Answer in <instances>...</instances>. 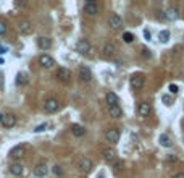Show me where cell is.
<instances>
[{
    "instance_id": "obj_1",
    "label": "cell",
    "mask_w": 184,
    "mask_h": 178,
    "mask_svg": "<svg viewBox=\"0 0 184 178\" xmlns=\"http://www.w3.org/2000/svg\"><path fill=\"white\" fill-rule=\"evenodd\" d=\"M76 52H79L81 55H90V52H92L90 42H89L87 39L77 41V44H76Z\"/></svg>"
},
{
    "instance_id": "obj_2",
    "label": "cell",
    "mask_w": 184,
    "mask_h": 178,
    "mask_svg": "<svg viewBox=\"0 0 184 178\" xmlns=\"http://www.w3.org/2000/svg\"><path fill=\"white\" fill-rule=\"evenodd\" d=\"M55 76H56V80H58V81H61V83H68L69 80H71V71H69L68 68H65V67H60L58 70H56Z\"/></svg>"
},
{
    "instance_id": "obj_3",
    "label": "cell",
    "mask_w": 184,
    "mask_h": 178,
    "mask_svg": "<svg viewBox=\"0 0 184 178\" xmlns=\"http://www.w3.org/2000/svg\"><path fill=\"white\" fill-rule=\"evenodd\" d=\"M82 10H84L86 15L94 16V15H97V11H98V5H97V2H94V0H87V2L84 3Z\"/></svg>"
},
{
    "instance_id": "obj_4",
    "label": "cell",
    "mask_w": 184,
    "mask_h": 178,
    "mask_svg": "<svg viewBox=\"0 0 184 178\" xmlns=\"http://www.w3.org/2000/svg\"><path fill=\"white\" fill-rule=\"evenodd\" d=\"M44 109H45L47 113H55L56 110L60 109V102L56 101V99L50 97V99H47V101L44 102Z\"/></svg>"
},
{
    "instance_id": "obj_5",
    "label": "cell",
    "mask_w": 184,
    "mask_h": 178,
    "mask_svg": "<svg viewBox=\"0 0 184 178\" xmlns=\"http://www.w3.org/2000/svg\"><path fill=\"white\" fill-rule=\"evenodd\" d=\"M105 139L108 142H111V144H116L119 141V130L118 128H110V130H107L105 131Z\"/></svg>"
},
{
    "instance_id": "obj_6",
    "label": "cell",
    "mask_w": 184,
    "mask_h": 178,
    "mask_svg": "<svg viewBox=\"0 0 184 178\" xmlns=\"http://www.w3.org/2000/svg\"><path fill=\"white\" fill-rule=\"evenodd\" d=\"M92 160L90 159H87V157H81L79 160H77V168L81 170V172H86V173H89L90 170H92Z\"/></svg>"
},
{
    "instance_id": "obj_7",
    "label": "cell",
    "mask_w": 184,
    "mask_h": 178,
    "mask_svg": "<svg viewBox=\"0 0 184 178\" xmlns=\"http://www.w3.org/2000/svg\"><path fill=\"white\" fill-rule=\"evenodd\" d=\"M108 26L111 28V29H119V28L123 26V20H121V16L119 15H116V13H113V15H110V18H108Z\"/></svg>"
},
{
    "instance_id": "obj_8",
    "label": "cell",
    "mask_w": 184,
    "mask_h": 178,
    "mask_svg": "<svg viewBox=\"0 0 184 178\" xmlns=\"http://www.w3.org/2000/svg\"><path fill=\"white\" fill-rule=\"evenodd\" d=\"M102 157L105 162H115L116 160V151L113 147H105L102 151Z\"/></svg>"
},
{
    "instance_id": "obj_9",
    "label": "cell",
    "mask_w": 184,
    "mask_h": 178,
    "mask_svg": "<svg viewBox=\"0 0 184 178\" xmlns=\"http://www.w3.org/2000/svg\"><path fill=\"white\" fill-rule=\"evenodd\" d=\"M39 65H40V67H44V68H52V67L55 65V60L52 59L50 55L44 54V55H40V57H39Z\"/></svg>"
},
{
    "instance_id": "obj_10",
    "label": "cell",
    "mask_w": 184,
    "mask_h": 178,
    "mask_svg": "<svg viewBox=\"0 0 184 178\" xmlns=\"http://www.w3.org/2000/svg\"><path fill=\"white\" fill-rule=\"evenodd\" d=\"M24 154H26V147H24L23 144H19V146H15V147L10 151V157H11V159H21Z\"/></svg>"
},
{
    "instance_id": "obj_11",
    "label": "cell",
    "mask_w": 184,
    "mask_h": 178,
    "mask_svg": "<svg viewBox=\"0 0 184 178\" xmlns=\"http://www.w3.org/2000/svg\"><path fill=\"white\" fill-rule=\"evenodd\" d=\"M2 123L5 128H13L16 125V117L13 115V113H6V115H3V118H2Z\"/></svg>"
},
{
    "instance_id": "obj_12",
    "label": "cell",
    "mask_w": 184,
    "mask_h": 178,
    "mask_svg": "<svg viewBox=\"0 0 184 178\" xmlns=\"http://www.w3.org/2000/svg\"><path fill=\"white\" fill-rule=\"evenodd\" d=\"M129 83H131V86L134 89H140L144 86V76L142 75H132L129 78Z\"/></svg>"
},
{
    "instance_id": "obj_13",
    "label": "cell",
    "mask_w": 184,
    "mask_h": 178,
    "mask_svg": "<svg viewBox=\"0 0 184 178\" xmlns=\"http://www.w3.org/2000/svg\"><path fill=\"white\" fill-rule=\"evenodd\" d=\"M18 29H19V33H21V34L27 36V34H31V33H32V24L29 23V21L23 20V21H19V24H18Z\"/></svg>"
},
{
    "instance_id": "obj_14",
    "label": "cell",
    "mask_w": 184,
    "mask_h": 178,
    "mask_svg": "<svg viewBox=\"0 0 184 178\" xmlns=\"http://www.w3.org/2000/svg\"><path fill=\"white\" fill-rule=\"evenodd\" d=\"M47 173H48V167L45 163H39V165H36V168H34V175L37 178H45Z\"/></svg>"
},
{
    "instance_id": "obj_15",
    "label": "cell",
    "mask_w": 184,
    "mask_h": 178,
    "mask_svg": "<svg viewBox=\"0 0 184 178\" xmlns=\"http://www.w3.org/2000/svg\"><path fill=\"white\" fill-rule=\"evenodd\" d=\"M116 54V44L115 42H107L103 46V55L105 57H113Z\"/></svg>"
},
{
    "instance_id": "obj_16",
    "label": "cell",
    "mask_w": 184,
    "mask_h": 178,
    "mask_svg": "<svg viewBox=\"0 0 184 178\" xmlns=\"http://www.w3.org/2000/svg\"><path fill=\"white\" fill-rule=\"evenodd\" d=\"M79 78H81V81L84 83H89L92 80V73H90V70L87 67H81L79 68Z\"/></svg>"
},
{
    "instance_id": "obj_17",
    "label": "cell",
    "mask_w": 184,
    "mask_h": 178,
    "mask_svg": "<svg viewBox=\"0 0 184 178\" xmlns=\"http://www.w3.org/2000/svg\"><path fill=\"white\" fill-rule=\"evenodd\" d=\"M37 46H39V49H42V50H48V49L52 47V39H48V37H39L37 39Z\"/></svg>"
},
{
    "instance_id": "obj_18",
    "label": "cell",
    "mask_w": 184,
    "mask_h": 178,
    "mask_svg": "<svg viewBox=\"0 0 184 178\" xmlns=\"http://www.w3.org/2000/svg\"><path fill=\"white\" fill-rule=\"evenodd\" d=\"M108 113L113 118H121L123 117V110L119 109L118 105H108Z\"/></svg>"
},
{
    "instance_id": "obj_19",
    "label": "cell",
    "mask_w": 184,
    "mask_h": 178,
    "mask_svg": "<svg viewBox=\"0 0 184 178\" xmlns=\"http://www.w3.org/2000/svg\"><path fill=\"white\" fill-rule=\"evenodd\" d=\"M23 172H24V167L21 165V163H11L10 165V173L11 175L19 176V175H23Z\"/></svg>"
},
{
    "instance_id": "obj_20",
    "label": "cell",
    "mask_w": 184,
    "mask_h": 178,
    "mask_svg": "<svg viewBox=\"0 0 184 178\" xmlns=\"http://www.w3.org/2000/svg\"><path fill=\"white\" fill-rule=\"evenodd\" d=\"M71 133L74 134L76 138H81V136H84V134H86V130H84V126L74 123V125H71Z\"/></svg>"
},
{
    "instance_id": "obj_21",
    "label": "cell",
    "mask_w": 184,
    "mask_h": 178,
    "mask_svg": "<svg viewBox=\"0 0 184 178\" xmlns=\"http://www.w3.org/2000/svg\"><path fill=\"white\" fill-rule=\"evenodd\" d=\"M150 105H148L147 102H142L139 105V109H137V112H139V115L140 117H148V113H150Z\"/></svg>"
},
{
    "instance_id": "obj_22",
    "label": "cell",
    "mask_w": 184,
    "mask_h": 178,
    "mask_svg": "<svg viewBox=\"0 0 184 178\" xmlns=\"http://www.w3.org/2000/svg\"><path fill=\"white\" fill-rule=\"evenodd\" d=\"M105 99H107V104L108 105H118V96L115 94V92H107V96H105Z\"/></svg>"
},
{
    "instance_id": "obj_23",
    "label": "cell",
    "mask_w": 184,
    "mask_h": 178,
    "mask_svg": "<svg viewBox=\"0 0 184 178\" xmlns=\"http://www.w3.org/2000/svg\"><path fill=\"white\" fill-rule=\"evenodd\" d=\"M158 141H160V144L163 146V147H171L173 146V142H171V139H169L166 134H161V136L158 138Z\"/></svg>"
},
{
    "instance_id": "obj_24",
    "label": "cell",
    "mask_w": 184,
    "mask_h": 178,
    "mask_svg": "<svg viewBox=\"0 0 184 178\" xmlns=\"http://www.w3.org/2000/svg\"><path fill=\"white\" fill-rule=\"evenodd\" d=\"M166 18L168 20H176V18H178V10H176V8H173V7H171V8H168L166 10Z\"/></svg>"
},
{
    "instance_id": "obj_25",
    "label": "cell",
    "mask_w": 184,
    "mask_h": 178,
    "mask_svg": "<svg viewBox=\"0 0 184 178\" xmlns=\"http://www.w3.org/2000/svg\"><path fill=\"white\" fill-rule=\"evenodd\" d=\"M16 83L18 84H26L27 83V75L26 73H18L16 75Z\"/></svg>"
},
{
    "instance_id": "obj_26",
    "label": "cell",
    "mask_w": 184,
    "mask_h": 178,
    "mask_svg": "<svg viewBox=\"0 0 184 178\" xmlns=\"http://www.w3.org/2000/svg\"><path fill=\"white\" fill-rule=\"evenodd\" d=\"M123 41L126 42V44H131V42L134 41V36H132L131 33H124V34H123Z\"/></svg>"
},
{
    "instance_id": "obj_27",
    "label": "cell",
    "mask_w": 184,
    "mask_h": 178,
    "mask_svg": "<svg viewBox=\"0 0 184 178\" xmlns=\"http://www.w3.org/2000/svg\"><path fill=\"white\" fill-rule=\"evenodd\" d=\"M158 37H160V41H161V42H166V41L169 39V31H166V29H165V31H161Z\"/></svg>"
},
{
    "instance_id": "obj_28",
    "label": "cell",
    "mask_w": 184,
    "mask_h": 178,
    "mask_svg": "<svg viewBox=\"0 0 184 178\" xmlns=\"http://www.w3.org/2000/svg\"><path fill=\"white\" fill-rule=\"evenodd\" d=\"M47 128H48V123H42V125H39V126L34 128V131H36V133H40V131L47 130Z\"/></svg>"
},
{
    "instance_id": "obj_29",
    "label": "cell",
    "mask_w": 184,
    "mask_h": 178,
    "mask_svg": "<svg viewBox=\"0 0 184 178\" xmlns=\"http://www.w3.org/2000/svg\"><path fill=\"white\" fill-rule=\"evenodd\" d=\"M169 92H171V94H178V91H179V88L176 86V84H169Z\"/></svg>"
},
{
    "instance_id": "obj_30",
    "label": "cell",
    "mask_w": 184,
    "mask_h": 178,
    "mask_svg": "<svg viewBox=\"0 0 184 178\" xmlns=\"http://www.w3.org/2000/svg\"><path fill=\"white\" fill-rule=\"evenodd\" d=\"M6 33V24L3 23V21H0V36Z\"/></svg>"
},
{
    "instance_id": "obj_31",
    "label": "cell",
    "mask_w": 184,
    "mask_h": 178,
    "mask_svg": "<svg viewBox=\"0 0 184 178\" xmlns=\"http://www.w3.org/2000/svg\"><path fill=\"white\" fill-rule=\"evenodd\" d=\"M53 173H55V175H61V173H63L61 167H60V165H55V167H53Z\"/></svg>"
},
{
    "instance_id": "obj_32",
    "label": "cell",
    "mask_w": 184,
    "mask_h": 178,
    "mask_svg": "<svg viewBox=\"0 0 184 178\" xmlns=\"http://www.w3.org/2000/svg\"><path fill=\"white\" fill-rule=\"evenodd\" d=\"M142 52H144V54H142L144 57H150V50H147V49H142Z\"/></svg>"
},
{
    "instance_id": "obj_33",
    "label": "cell",
    "mask_w": 184,
    "mask_h": 178,
    "mask_svg": "<svg viewBox=\"0 0 184 178\" xmlns=\"http://www.w3.org/2000/svg\"><path fill=\"white\" fill-rule=\"evenodd\" d=\"M161 99H163V102H165L166 105H169V97H168V96H163Z\"/></svg>"
},
{
    "instance_id": "obj_34",
    "label": "cell",
    "mask_w": 184,
    "mask_h": 178,
    "mask_svg": "<svg viewBox=\"0 0 184 178\" xmlns=\"http://www.w3.org/2000/svg\"><path fill=\"white\" fill-rule=\"evenodd\" d=\"M119 168H121V162H116L115 163V170H119Z\"/></svg>"
},
{
    "instance_id": "obj_35",
    "label": "cell",
    "mask_w": 184,
    "mask_h": 178,
    "mask_svg": "<svg viewBox=\"0 0 184 178\" xmlns=\"http://www.w3.org/2000/svg\"><path fill=\"white\" fill-rule=\"evenodd\" d=\"M173 178H184V173H176Z\"/></svg>"
},
{
    "instance_id": "obj_36",
    "label": "cell",
    "mask_w": 184,
    "mask_h": 178,
    "mask_svg": "<svg viewBox=\"0 0 184 178\" xmlns=\"http://www.w3.org/2000/svg\"><path fill=\"white\" fill-rule=\"evenodd\" d=\"M144 36H145L147 39H150V33H148V31H144Z\"/></svg>"
},
{
    "instance_id": "obj_37",
    "label": "cell",
    "mask_w": 184,
    "mask_h": 178,
    "mask_svg": "<svg viewBox=\"0 0 184 178\" xmlns=\"http://www.w3.org/2000/svg\"><path fill=\"white\" fill-rule=\"evenodd\" d=\"M168 160H169V162H173V160L176 162V157H173V155H169V157H168Z\"/></svg>"
},
{
    "instance_id": "obj_38",
    "label": "cell",
    "mask_w": 184,
    "mask_h": 178,
    "mask_svg": "<svg viewBox=\"0 0 184 178\" xmlns=\"http://www.w3.org/2000/svg\"><path fill=\"white\" fill-rule=\"evenodd\" d=\"M2 118H3V115H2V113H0V122H2Z\"/></svg>"
},
{
    "instance_id": "obj_39",
    "label": "cell",
    "mask_w": 184,
    "mask_h": 178,
    "mask_svg": "<svg viewBox=\"0 0 184 178\" xmlns=\"http://www.w3.org/2000/svg\"><path fill=\"white\" fill-rule=\"evenodd\" d=\"M0 81H2V73H0Z\"/></svg>"
}]
</instances>
